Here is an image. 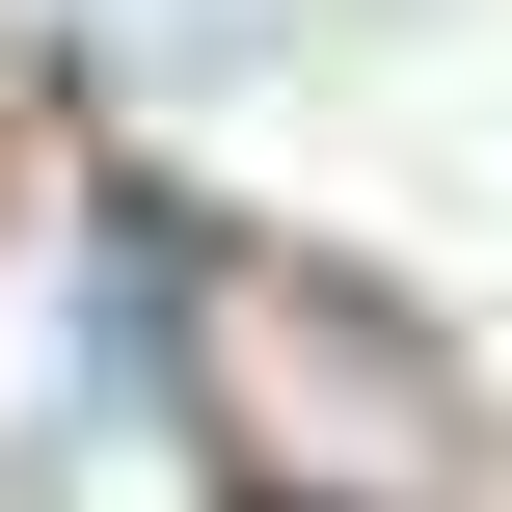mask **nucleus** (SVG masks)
I'll use <instances>...</instances> for the list:
<instances>
[{
  "label": "nucleus",
  "instance_id": "f257e3e1",
  "mask_svg": "<svg viewBox=\"0 0 512 512\" xmlns=\"http://www.w3.org/2000/svg\"><path fill=\"white\" fill-rule=\"evenodd\" d=\"M162 297H216L189 324V405H216V459L297 512H432L459 486V378H432V324H378L351 270H216V243H162Z\"/></svg>",
  "mask_w": 512,
  "mask_h": 512
}]
</instances>
